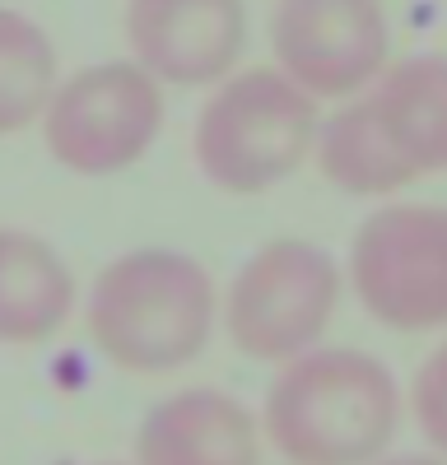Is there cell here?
Returning a JSON list of instances; mask_svg holds the SVG:
<instances>
[{
    "instance_id": "cell-1",
    "label": "cell",
    "mask_w": 447,
    "mask_h": 465,
    "mask_svg": "<svg viewBox=\"0 0 447 465\" xmlns=\"http://www.w3.org/2000/svg\"><path fill=\"white\" fill-rule=\"evenodd\" d=\"M256 414L284 465H372L396 447L405 386L368 349L322 344L275 368Z\"/></svg>"
},
{
    "instance_id": "cell-2",
    "label": "cell",
    "mask_w": 447,
    "mask_h": 465,
    "mask_svg": "<svg viewBox=\"0 0 447 465\" xmlns=\"http://www.w3.org/2000/svg\"><path fill=\"white\" fill-rule=\"evenodd\" d=\"M80 307L98 359L131 377L182 372L219 331V284L192 252L177 247L112 256Z\"/></svg>"
},
{
    "instance_id": "cell-3",
    "label": "cell",
    "mask_w": 447,
    "mask_h": 465,
    "mask_svg": "<svg viewBox=\"0 0 447 465\" xmlns=\"http://www.w3.org/2000/svg\"><path fill=\"white\" fill-rule=\"evenodd\" d=\"M322 107L275 65L233 70L196 112L192 153L224 196H266L313 159Z\"/></svg>"
},
{
    "instance_id": "cell-4",
    "label": "cell",
    "mask_w": 447,
    "mask_h": 465,
    "mask_svg": "<svg viewBox=\"0 0 447 465\" xmlns=\"http://www.w3.org/2000/svg\"><path fill=\"white\" fill-rule=\"evenodd\" d=\"M341 302L345 261L308 238H275L233 270L219 293V326L243 359L284 368L326 344Z\"/></svg>"
},
{
    "instance_id": "cell-5",
    "label": "cell",
    "mask_w": 447,
    "mask_h": 465,
    "mask_svg": "<svg viewBox=\"0 0 447 465\" xmlns=\"http://www.w3.org/2000/svg\"><path fill=\"white\" fill-rule=\"evenodd\" d=\"M345 289L387 331L447 335V205H378L350 238Z\"/></svg>"
},
{
    "instance_id": "cell-6",
    "label": "cell",
    "mask_w": 447,
    "mask_h": 465,
    "mask_svg": "<svg viewBox=\"0 0 447 465\" xmlns=\"http://www.w3.org/2000/svg\"><path fill=\"white\" fill-rule=\"evenodd\" d=\"M164 84L126 61H94L61 84L43 112V144L74 177H117L164 135Z\"/></svg>"
},
{
    "instance_id": "cell-7",
    "label": "cell",
    "mask_w": 447,
    "mask_h": 465,
    "mask_svg": "<svg viewBox=\"0 0 447 465\" xmlns=\"http://www.w3.org/2000/svg\"><path fill=\"white\" fill-rule=\"evenodd\" d=\"M271 65L317 107L350 103L392 65V24L382 0H275Z\"/></svg>"
},
{
    "instance_id": "cell-8",
    "label": "cell",
    "mask_w": 447,
    "mask_h": 465,
    "mask_svg": "<svg viewBox=\"0 0 447 465\" xmlns=\"http://www.w3.org/2000/svg\"><path fill=\"white\" fill-rule=\"evenodd\" d=\"M122 33L131 61L164 89H214L247 52L243 0H126Z\"/></svg>"
},
{
    "instance_id": "cell-9",
    "label": "cell",
    "mask_w": 447,
    "mask_h": 465,
    "mask_svg": "<svg viewBox=\"0 0 447 465\" xmlns=\"http://www.w3.org/2000/svg\"><path fill=\"white\" fill-rule=\"evenodd\" d=\"M261 414L219 386H182L144 410L131 465H261Z\"/></svg>"
},
{
    "instance_id": "cell-10",
    "label": "cell",
    "mask_w": 447,
    "mask_h": 465,
    "mask_svg": "<svg viewBox=\"0 0 447 465\" xmlns=\"http://www.w3.org/2000/svg\"><path fill=\"white\" fill-rule=\"evenodd\" d=\"M359 103L410 186L447 173V52L392 61Z\"/></svg>"
},
{
    "instance_id": "cell-11",
    "label": "cell",
    "mask_w": 447,
    "mask_h": 465,
    "mask_svg": "<svg viewBox=\"0 0 447 465\" xmlns=\"http://www.w3.org/2000/svg\"><path fill=\"white\" fill-rule=\"evenodd\" d=\"M74 307H80V284L65 256L28 228L0 223V344H47L70 326Z\"/></svg>"
},
{
    "instance_id": "cell-12",
    "label": "cell",
    "mask_w": 447,
    "mask_h": 465,
    "mask_svg": "<svg viewBox=\"0 0 447 465\" xmlns=\"http://www.w3.org/2000/svg\"><path fill=\"white\" fill-rule=\"evenodd\" d=\"M61 84L52 33L33 15L0 5V135H19L43 122Z\"/></svg>"
},
{
    "instance_id": "cell-13",
    "label": "cell",
    "mask_w": 447,
    "mask_h": 465,
    "mask_svg": "<svg viewBox=\"0 0 447 465\" xmlns=\"http://www.w3.org/2000/svg\"><path fill=\"white\" fill-rule=\"evenodd\" d=\"M405 414L424 438V451L447 460V335L424 354V363L410 377L405 391Z\"/></svg>"
},
{
    "instance_id": "cell-14",
    "label": "cell",
    "mask_w": 447,
    "mask_h": 465,
    "mask_svg": "<svg viewBox=\"0 0 447 465\" xmlns=\"http://www.w3.org/2000/svg\"><path fill=\"white\" fill-rule=\"evenodd\" d=\"M372 465H447V460L433 456V451H387L382 460H372Z\"/></svg>"
}]
</instances>
